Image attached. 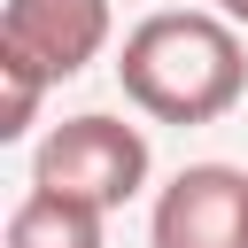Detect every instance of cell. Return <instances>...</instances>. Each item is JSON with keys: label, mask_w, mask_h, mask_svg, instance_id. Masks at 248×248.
Here are the masks:
<instances>
[{"label": "cell", "mask_w": 248, "mask_h": 248, "mask_svg": "<svg viewBox=\"0 0 248 248\" xmlns=\"http://www.w3.org/2000/svg\"><path fill=\"white\" fill-rule=\"evenodd\" d=\"M0 46L23 54L31 70L78 78L101 46H108V0H8L0 8Z\"/></svg>", "instance_id": "277c9868"}, {"label": "cell", "mask_w": 248, "mask_h": 248, "mask_svg": "<svg viewBox=\"0 0 248 248\" xmlns=\"http://www.w3.org/2000/svg\"><path fill=\"white\" fill-rule=\"evenodd\" d=\"M31 186H46V194H70V202H85V209H124L140 186H147V132L140 124H124V116H70V124H54L46 140H39V155H31Z\"/></svg>", "instance_id": "7a4b0ae2"}, {"label": "cell", "mask_w": 248, "mask_h": 248, "mask_svg": "<svg viewBox=\"0 0 248 248\" xmlns=\"http://www.w3.org/2000/svg\"><path fill=\"white\" fill-rule=\"evenodd\" d=\"M124 93L155 116V124H217L240 93H248V54L232 16H202V8H163L147 16L124 54H116Z\"/></svg>", "instance_id": "6da1fadb"}, {"label": "cell", "mask_w": 248, "mask_h": 248, "mask_svg": "<svg viewBox=\"0 0 248 248\" xmlns=\"http://www.w3.org/2000/svg\"><path fill=\"white\" fill-rule=\"evenodd\" d=\"M8 248H101V209L31 186L16 202V217H8Z\"/></svg>", "instance_id": "5b68a950"}, {"label": "cell", "mask_w": 248, "mask_h": 248, "mask_svg": "<svg viewBox=\"0 0 248 248\" xmlns=\"http://www.w3.org/2000/svg\"><path fill=\"white\" fill-rule=\"evenodd\" d=\"M217 8H225V16H232V23H248V0H217Z\"/></svg>", "instance_id": "52a82bcc"}, {"label": "cell", "mask_w": 248, "mask_h": 248, "mask_svg": "<svg viewBox=\"0 0 248 248\" xmlns=\"http://www.w3.org/2000/svg\"><path fill=\"white\" fill-rule=\"evenodd\" d=\"M39 93H46V70H31L23 54L0 46V140H23V132H31Z\"/></svg>", "instance_id": "8992f818"}, {"label": "cell", "mask_w": 248, "mask_h": 248, "mask_svg": "<svg viewBox=\"0 0 248 248\" xmlns=\"http://www.w3.org/2000/svg\"><path fill=\"white\" fill-rule=\"evenodd\" d=\"M155 248H248V170L186 163L155 202Z\"/></svg>", "instance_id": "3957f363"}]
</instances>
